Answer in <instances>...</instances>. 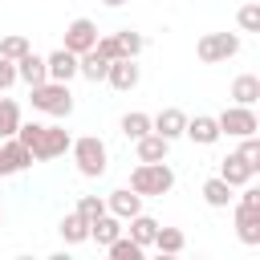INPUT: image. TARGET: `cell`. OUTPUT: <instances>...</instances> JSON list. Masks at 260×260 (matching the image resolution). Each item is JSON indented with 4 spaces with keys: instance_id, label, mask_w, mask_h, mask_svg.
<instances>
[{
    "instance_id": "6da1fadb",
    "label": "cell",
    "mask_w": 260,
    "mask_h": 260,
    "mask_svg": "<svg viewBox=\"0 0 260 260\" xmlns=\"http://www.w3.org/2000/svg\"><path fill=\"white\" fill-rule=\"evenodd\" d=\"M16 138L28 146V154L32 158H41V162H49V158H61L65 150H69V130H61V126H45V122H20L16 126Z\"/></svg>"
},
{
    "instance_id": "7a4b0ae2",
    "label": "cell",
    "mask_w": 260,
    "mask_h": 260,
    "mask_svg": "<svg viewBox=\"0 0 260 260\" xmlns=\"http://www.w3.org/2000/svg\"><path fill=\"white\" fill-rule=\"evenodd\" d=\"M32 93V110L49 114V118H69L73 114V93H69V81H41V85H28Z\"/></svg>"
},
{
    "instance_id": "3957f363",
    "label": "cell",
    "mask_w": 260,
    "mask_h": 260,
    "mask_svg": "<svg viewBox=\"0 0 260 260\" xmlns=\"http://www.w3.org/2000/svg\"><path fill=\"white\" fill-rule=\"evenodd\" d=\"M171 187H175V171L167 167V158H162V162H138V167L130 171V191H138L142 199H146V195L158 199V195H167Z\"/></svg>"
},
{
    "instance_id": "277c9868",
    "label": "cell",
    "mask_w": 260,
    "mask_h": 260,
    "mask_svg": "<svg viewBox=\"0 0 260 260\" xmlns=\"http://www.w3.org/2000/svg\"><path fill=\"white\" fill-rule=\"evenodd\" d=\"M69 150H73V162H77V171H81L85 179H102V175H106L110 150H106V142H102L98 134H85V138L69 142Z\"/></svg>"
},
{
    "instance_id": "5b68a950",
    "label": "cell",
    "mask_w": 260,
    "mask_h": 260,
    "mask_svg": "<svg viewBox=\"0 0 260 260\" xmlns=\"http://www.w3.org/2000/svg\"><path fill=\"white\" fill-rule=\"evenodd\" d=\"M195 53H199V61H207V65L232 61V57L240 53V37H236V32H203L199 45H195Z\"/></svg>"
},
{
    "instance_id": "8992f818",
    "label": "cell",
    "mask_w": 260,
    "mask_h": 260,
    "mask_svg": "<svg viewBox=\"0 0 260 260\" xmlns=\"http://www.w3.org/2000/svg\"><path fill=\"white\" fill-rule=\"evenodd\" d=\"M215 122H219V134H232V138H248V134H256V130H260L256 110H252V106H236V102H232Z\"/></svg>"
},
{
    "instance_id": "52a82bcc",
    "label": "cell",
    "mask_w": 260,
    "mask_h": 260,
    "mask_svg": "<svg viewBox=\"0 0 260 260\" xmlns=\"http://www.w3.org/2000/svg\"><path fill=\"white\" fill-rule=\"evenodd\" d=\"M236 236L240 244H260V203H236Z\"/></svg>"
},
{
    "instance_id": "ba28073f",
    "label": "cell",
    "mask_w": 260,
    "mask_h": 260,
    "mask_svg": "<svg viewBox=\"0 0 260 260\" xmlns=\"http://www.w3.org/2000/svg\"><path fill=\"white\" fill-rule=\"evenodd\" d=\"M93 41H98V24L89 20V16H77L69 28H65V49L69 53H85V49H93Z\"/></svg>"
},
{
    "instance_id": "9c48e42d",
    "label": "cell",
    "mask_w": 260,
    "mask_h": 260,
    "mask_svg": "<svg viewBox=\"0 0 260 260\" xmlns=\"http://www.w3.org/2000/svg\"><path fill=\"white\" fill-rule=\"evenodd\" d=\"M183 134H187L195 146H215V142L223 138V134H219V122H215L211 114H195V118H187Z\"/></svg>"
},
{
    "instance_id": "30bf717a",
    "label": "cell",
    "mask_w": 260,
    "mask_h": 260,
    "mask_svg": "<svg viewBox=\"0 0 260 260\" xmlns=\"http://www.w3.org/2000/svg\"><path fill=\"white\" fill-rule=\"evenodd\" d=\"M138 65H134V57H118V61H110V69H106V81L118 89V93H130L134 85H138Z\"/></svg>"
},
{
    "instance_id": "8fae6325",
    "label": "cell",
    "mask_w": 260,
    "mask_h": 260,
    "mask_svg": "<svg viewBox=\"0 0 260 260\" xmlns=\"http://www.w3.org/2000/svg\"><path fill=\"white\" fill-rule=\"evenodd\" d=\"M0 167H4V175H16V171L32 167V154H28V146H24L16 134L0 142Z\"/></svg>"
},
{
    "instance_id": "7c38bea8",
    "label": "cell",
    "mask_w": 260,
    "mask_h": 260,
    "mask_svg": "<svg viewBox=\"0 0 260 260\" xmlns=\"http://www.w3.org/2000/svg\"><path fill=\"white\" fill-rule=\"evenodd\" d=\"M45 69H49V81H73L77 77V53H69L61 45V49H53L45 57Z\"/></svg>"
},
{
    "instance_id": "4fadbf2b",
    "label": "cell",
    "mask_w": 260,
    "mask_h": 260,
    "mask_svg": "<svg viewBox=\"0 0 260 260\" xmlns=\"http://www.w3.org/2000/svg\"><path fill=\"white\" fill-rule=\"evenodd\" d=\"M183 126H187V114H183L179 106H167V110H158V114L150 118V130L162 134L167 142H175V138L183 134Z\"/></svg>"
},
{
    "instance_id": "5bb4252c",
    "label": "cell",
    "mask_w": 260,
    "mask_h": 260,
    "mask_svg": "<svg viewBox=\"0 0 260 260\" xmlns=\"http://www.w3.org/2000/svg\"><path fill=\"white\" fill-rule=\"evenodd\" d=\"M106 211H110V215H118V219H130V215H138V211H142V195H138V191H130V187H118V191H110V195H106Z\"/></svg>"
},
{
    "instance_id": "9a60e30c",
    "label": "cell",
    "mask_w": 260,
    "mask_h": 260,
    "mask_svg": "<svg viewBox=\"0 0 260 260\" xmlns=\"http://www.w3.org/2000/svg\"><path fill=\"white\" fill-rule=\"evenodd\" d=\"M219 179H223L228 187H244V183H252V179H256V171L244 162V154H240V150H232V154L219 162Z\"/></svg>"
},
{
    "instance_id": "2e32d148",
    "label": "cell",
    "mask_w": 260,
    "mask_h": 260,
    "mask_svg": "<svg viewBox=\"0 0 260 260\" xmlns=\"http://www.w3.org/2000/svg\"><path fill=\"white\" fill-rule=\"evenodd\" d=\"M16 81H24V85H41V81H49V69H45V57H37L32 49L16 61Z\"/></svg>"
},
{
    "instance_id": "e0dca14e",
    "label": "cell",
    "mask_w": 260,
    "mask_h": 260,
    "mask_svg": "<svg viewBox=\"0 0 260 260\" xmlns=\"http://www.w3.org/2000/svg\"><path fill=\"white\" fill-rule=\"evenodd\" d=\"M134 150H138V162H162L167 158V150H171V142L162 138V134H142V138H134Z\"/></svg>"
},
{
    "instance_id": "ac0fdd59",
    "label": "cell",
    "mask_w": 260,
    "mask_h": 260,
    "mask_svg": "<svg viewBox=\"0 0 260 260\" xmlns=\"http://www.w3.org/2000/svg\"><path fill=\"white\" fill-rule=\"evenodd\" d=\"M106 69H110V61H106L98 49H85V53L77 57V73H81L85 81H106Z\"/></svg>"
},
{
    "instance_id": "d6986e66",
    "label": "cell",
    "mask_w": 260,
    "mask_h": 260,
    "mask_svg": "<svg viewBox=\"0 0 260 260\" xmlns=\"http://www.w3.org/2000/svg\"><path fill=\"white\" fill-rule=\"evenodd\" d=\"M114 236H122V219H118V215H110V211H102V215H98V219L89 223V240L106 248V244H110Z\"/></svg>"
},
{
    "instance_id": "ffe728a7",
    "label": "cell",
    "mask_w": 260,
    "mask_h": 260,
    "mask_svg": "<svg viewBox=\"0 0 260 260\" xmlns=\"http://www.w3.org/2000/svg\"><path fill=\"white\" fill-rule=\"evenodd\" d=\"M126 223H130L126 232H130V240H134V244H142V248H150V244H154V232H158V219H154V215H142V211H138V215H130Z\"/></svg>"
},
{
    "instance_id": "44dd1931",
    "label": "cell",
    "mask_w": 260,
    "mask_h": 260,
    "mask_svg": "<svg viewBox=\"0 0 260 260\" xmlns=\"http://www.w3.org/2000/svg\"><path fill=\"white\" fill-rule=\"evenodd\" d=\"M260 98V77L256 73H240L236 81H232V102L236 106H252Z\"/></svg>"
},
{
    "instance_id": "7402d4cb",
    "label": "cell",
    "mask_w": 260,
    "mask_h": 260,
    "mask_svg": "<svg viewBox=\"0 0 260 260\" xmlns=\"http://www.w3.org/2000/svg\"><path fill=\"white\" fill-rule=\"evenodd\" d=\"M150 248H158L162 256H179V252L187 248V236H183L179 228H162V223H158V232H154V244H150Z\"/></svg>"
},
{
    "instance_id": "603a6c76",
    "label": "cell",
    "mask_w": 260,
    "mask_h": 260,
    "mask_svg": "<svg viewBox=\"0 0 260 260\" xmlns=\"http://www.w3.org/2000/svg\"><path fill=\"white\" fill-rule=\"evenodd\" d=\"M57 232H61V240H65L69 248H73V244H85V240H89V223H85V219H81L77 211H69V215L61 219V228H57Z\"/></svg>"
},
{
    "instance_id": "cb8c5ba5",
    "label": "cell",
    "mask_w": 260,
    "mask_h": 260,
    "mask_svg": "<svg viewBox=\"0 0 260 260\" xmlns=\"http://www.w3.org/2000/svg\"><path fill=\"white\" fill-rule=\"evenodd\" d=\"M203 203H207V207H228V203H232V187H228L219 175H211V179L203 183Z\"/></svg>"
},
{
    "instance_id": "d4e9b609",
    "label": "cell",
    "mask_w": 260,
    "mask_h": 260,
    "mask_svg": "<svg viewBox=\"0 0 260 260\" xmlns=\"http://www.w3.org/2000/svg\"><path fill=\"white\" fill-rule=\"evenodd\" d=\"M106 252H110V260H142V244H134L130 236H114L110 244H106Z\"/></svg>"
},
{
    "instance_id": "484cf974",
    "label": "cell",
    "mask_w": 260,
    "mask_h": 260,
    "mask_svg": "<svg viewBox=\"0 0 260 260\" xmlns=\"http://www.w3.org/2000/svg\"><path fill=\"white\" fill-rule=\"evenodd\" d=\"M20 126V106L12 98H0V138H12Z\"/></svg>"
},
{
    "instance_id": "4316f807",
    "label": "cell",
    "mask_w": 260,
    "mask_h": 260,
    "mask_svg": "<svg viewBox=\"0 0 260 260\" xmlns=\"http://www.w3.org/2000/svg\"><path fill=\"white\" fill-rule=\"evenodd\" d=\"M114 41H118V53H122V57H138V53L146 49L142 32H134V28H118V32H114Z\"/></svg>"
},
{
    "instance_id": "83f0119b",
    "label": "cell",
    "mask_w": 260,
    "mask_h": 260,
    "mask_svg": "<svg viewBox=\"0 0 260 260\" xmlns=\"http://www.w3.org/2000/svg\"><path fill=\"white\" fill-rule=\"evenodd\" d=\"M122 134L134 142V138H142V134H150V114H142V110H130L126 118H122Z\"/></svg>"
},
{
    "instance_id": "f1b7e54d",
    "label": "cell",
    "mask_w": 260,
    "mask_h": 260,
    "mask_svg": "<svg viewBox=\"0 0 260 260\" xmlns=\"http://www.w3.org/2000/svg\"><path fill=\"white\" fill-rule=\"evenodd\" d=\"M28 49H32V45H28L20 32H8V37H0V57H8V61H20Z\"/></svg>"
},
{
    "instance_id": "f546056e",
    "label": "cell",
    "mask_w": 260,
    "mask_h": 260,
    "mask_svg": "<svg viewBox=\"0 0 260 260\" xmlns=\"http://www.w3.org/2000/svg\"><path fill=\"white\" fill-rule=\"evenodd\" d=\"M236 20H240L244 32H260V0H248V4L236 12Z\"/></svg>"
},
{
    "instance_id": "4dcf8cb0",
    "label": "cell",
    "mask_w": 260,
    "mask_h": 260,
    "mask_svg": "<svg viewBox=\"0 0 260 260\" xmlns=\"http://www.w3.org/2000/svg\"><path fill=\"white\" fill-rule=\"evenodd\" d=\"M102 211H106V199H98V195H81V199H77V215H81L85 223H93Z\"/></svg>"
},
{
    "instance_id": "1f68e13d",
    "label": "cell",
    "mask_w": 260,
    "mask_h": 260,
    "mask_svg": "<svg viewBox=\"0 0 260 260\" xmlns=\"http://www.w3.org/2000/svg\"><path fill=\"white\" fill-rule=\"evenodd\" d=\"M240 154H244V162H248L252 171H260V142H256V134H248V138L240 142Z\"/></svg>"
},
{
    "instance_id": "d6a6232c",
    "label": "cell",
    "mask_w": 260,
    "mask_h": 260,
    "mask_svg": "<svg viewBox=\"0 0 260 260\" xmlns=\"http://www.w3.org/2000/svg\"><path fill=\"white\" fill-rule=\"evenodd\" d=\"M12 85H16V61L0 57V93H4V89H12Z\"/></svg>"
},
{
    "instance_id": "836d02e7",
    "label": "cell",
    "mask_w": 260,
    "mask_h": 260,
    "mask_svg": "<svg viewBox=\"0 0 260 260\" xmlns=\"http://www.w3.org/2000/svg\"><path fill=\"white\" fill-rule=\"evenodd\" d=\"M93 49H98V53H102L106 61H118V57H122V53H118V41H114V37H98V41H93Z\"/></svg>"
},
{
    "instance_id": "e575fe53",
    "label": "cell",
    "mask_w": 260,
    "mask_h": 260,
    "mask_svg": "<svg viewBox=\"0 0 260 260\" xmlns=\"http://www.w3.org/2000/svg\"><path fill=\"white\" fill-rule=\"evenodd\" d=\"M102 4H106V8H122L126 0H102Z\"/></svg>"
},
{
    "instance_id": "d590c367",
    "label": "cell",
    "mask_w": 260,
    "mask_h": 260,
    "mask_svg": "<svg viewBox=\"0 0 260 260\" xmlns=\"http://www.w3.org/2000/svg\"><path fill=\"white\" fill-rule=\"evenodd\" d=\"M0 179H4V167H0Z\"/></svg>"
},
{
    "instance_id": "8d00e7d4",
    "label": "cell",
    "mask_w": 260,
    "mask_h": 260,
    "mask_svg": "<svg viewBox=\"0 0 260 260\" xmlns=\"http://www.w3.org/2000/svg\"><path fill=\"white\" fill-rule=\"evenodd\" d=\"M0 223H4V211H0Z\"/></svg>"
}]
</instances>
